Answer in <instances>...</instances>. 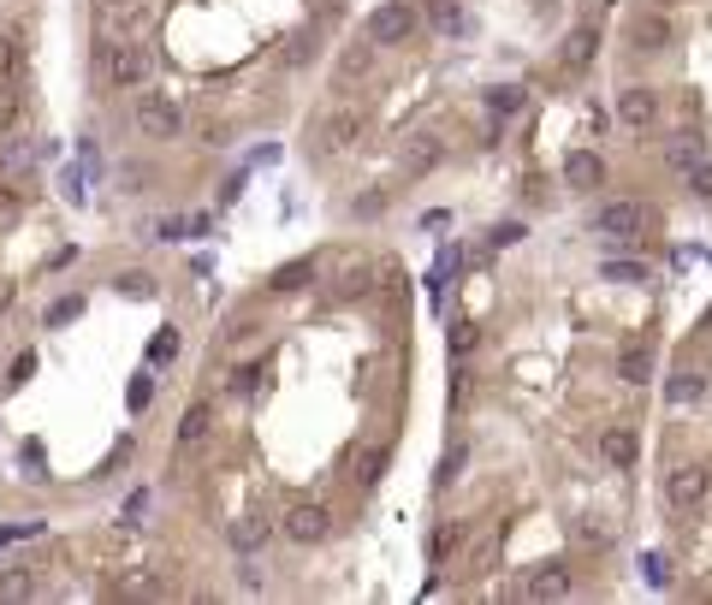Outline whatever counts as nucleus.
Here are the masks:
<instances>
[{"label": "nucleus", "mask_w": 712, "mask_h": 605, "mask_svg": "<svg viewBox=\"0 0 712 605\" xmlns=\"http://www.w3.org/2000/svg\"><path fill=\"white\" fill-rule=\"evenodd\" d=\"M653 209L648 202H630V196H618V202H600L594 209V232L605 238V244H635V238H648L653 232Z\"/></svg>", "instance_id": "obj_1"}, {"label": "nucleus", "mask_w": 712, "mask_h": 605, "mask_svg": "<svg viewBox=\"0 0 712 605\" xmlns=\"http://www.w3.org/2000/svg\"><path fill=\"white\" fill-rule=\"evenodd\" d=\"M362 137H369V113L351 108V101H339V108H327V113L315 119L309 143H315L321 154H344V149H357Z\"/></svg>", "instance_id": "obj_2"}, {"label": "nucleus", "mask_w": 712, "mask_h": 605, "mask_svg": "<svg viewBox=\"0 0 712 605\" xmlns=\"http://www.w3.org/2000/svg\"><path fill=\"white\" fill-rule=\"evenodd\" d=\"M131 119H137V131H143L149 143H172V137L184 131V108H179V95H167V90H143Z\"/></svg>", "instance_id": "obj_3"}, {"label": "nucleus", "mask_w": 712, "mask_h": 605, "mask_svg": "<svg viewBox=\"0 0 712 605\" xmlns=\"http://www.w3.org/2000/svg\"><path fill=\"white\" fill-rule=\"evenodd\" d=\"M415 30H422V12H415L410 0H380V7L369 12V24H362V37H369L374 48H404Z\"/></svg>", "instance_id": "obj_4"}, {"label": "nucleus", "mask_w": 712, "mask_h": 605, "mask_svg": "<svg viewBox=\"0 0 712 605\" xmlns=\"http://www.w3.org/2000/svg\"><path fill=\"white\" fill-rule=\"evenodd\" d=\"M612 113H618L623 131H653L659 119H665V95H659L653 83H635V90H618Z\"/></svg>", "instance_id": "obj_5"}, {"label": "nucleus", "mask_w": 712, "mask_h": 605, "mask_svg": "<svg viewBox=\"0 0 712 605\" xmlns=\"http://www.w3.org/2000/svg\"><path fill=\"white\" fill-rule=\"evenodd\" d=\"M706 487H712V470H701V463H676V470L665 475V505L676 516H689V511L706 505Z\"/></svg>", "instance_id": "obj_6"}, {"label": "nucleus", "mask_w": 712, "mask_h": 605, "mask_svg": "<svg viewBox=\"0 0 712 605\" xmlns=\"http://www.w3.org/2000/svg\"><path fill=\"white\" fill-rule=\"evenodd\" d=\"M280 528H285V541H298V546H321L327 534H333V511H327L321 498H298Z\"/></svg>", "instance_id": "obj_7"}, {"label": "nucleus", "mask_w": 712, "mask_h": 605, "mask_svg": "<svg viewBox=\"0 0 712 605\" xmlns=\"http://www.w3.org/2000/svg\"><path fill=\"white\" fill-rule=\"evenodd\" d=\"M149 48L143 42H119V48H108V65H101V72H108V83L113 90H143L149 83Z\"/></svg>", "instance_id": "obj_8"}, {"label": "nucleus", "mask_w": 712, "mask_h": 605, "mask_svg": "<svg viewBox=\"0 0 712 605\" xmlns=\"http://www.w3.org/2000/svg\"><path fill=\"white\" fill-rule=\"evenodd\" d=\"M635 457H641V434H635L630 422H618V427H605V434H600V463H605V470L630 475Z\"/></svg>", "instance_id": "obj_9"}, {"label": "nucleus", "mask_w": 712, "mask_h": 605, "mask_svg": "<svg viewBox=\"0 0 712 605\" xmlns=\"http://www.w3.org/2000/svg\"><path fill=\"white\" fill-rule=\"evenodd\" d=\"M570 594H576L570 564H534L523 576V599H570Z\"/></svg>", "instance_id": "obj_10"}, {"label": "nucleus", "mask_w": 712, "mask_h": 605, "mask_svg": "<svg viewBox=\"0 0 712 605\" xmlns=\"http://www.w3.org/2000/svg\"><path fill=\"white\" fill-rule=\"evenodd\" d=\"M315 280H321V255H298V262H285V268L268 273V291H273V298H298V291H309Z\"/></svg>", "instance_id": "obj_11"}, {"label": "nucleus", "mask_w": 712, "mask_h": 605, "mask_svg": "<svg viewBox=\"0 0 712 605\" xmlns=\"http://www.w3.org/2000/svg\"><path fill=\"white\" fill-rule=\"evenodd\" d=\"M594 54H600V30H594V24H576V30L564 37V48H559V72L582 78L588 65H594Z\"/></svg>", "instance_id": "obj_12"}, {"label": "nucleus", "mask_w": 712, "mask_h": 605, "mask_svg": "<svg viewBox=\"0 0 712 605\" xmlns=\"http://www.w3.org/2000/svg\"><path fill=\"white\" fill-rule=\"evenodd\" d=\"M671 37H676V30H671L665 12H635V24H630V48H635V54H665Z\"/></svg>", "instance_id": "obj_13"}, {"label": "nucleus", "mask_w": 712, "mask_h": 605, "mask_svg": "<svg viewBox=\"0 0 712 605\" xmlns=\"http://www.w3.org/2000/svg\"><path fill=\"white\" fill-rule=\"evenodd\" d=\"M564 184L570 190H605V161L594 149H570L564 154Z\"/></svg>", "instance_id": "obj_14"}, {"label": "nucleus", "mask_w": 712, "mask_h": 605, "mask_svg": "<svg viewBox=\"0 0 712 605\" xmlns=\"http://www.w3.org/2000/svg\"><path fill=\"white\" fill-rule=\"evenodd\" d=\"M369 285H374V262H369V255H344V262H339V273H333V285H327V291L351 303V298H362Z\"/></svg>", "instance_id": "obj_15"}, {"label": "nucleus", "mask_w": 712, "mask_h": 605, "mask_svg": "<svg viewBox=\"0 0 712 605\" xmlns=\"http://www.w3.org/2000/svg\"><path fill=\"white\" fill-rule=\"evenodd\" d=\"M706 392H712V374L701 369V362H689V369H676L665 380V404H701Z\"/></svg>", "instance_id": "obj_16"}, {"label": "nucleus", "mask_w": 712, "mask_h": 605, "mask_svg": "<svg viewBox=\"0 0 712 605\" xmlns=\"http://www.w3.org/2000/svg\"><path fill=\"white\" fill-rule=\"evenodd\" d=\"M440 161H445V143L433 131H415L404 143V172H410V179H422V172H433Z\"/></svg>", "instance_id": "obj_17"}, {"label": "nucleus", "mask_w": 712, "mask_h": 605, "mask_svg": "<svg viewBox=\"0 0 712 605\" xmlns=\"http://www.w3.org/2000/svg\"><path fill=\"white\" fill-rule=\"evenodd\" d=\"M374 60H380V48L369 37H357V42H344V54H339L333 72H339V83H362V78L374 72Z\"/></svg>", "instance_id": "obj_18"}, {"label": "nucleus", "mask_w": 712, "mask_h": 605, "mask_svg": "<svg viewBox=\"0 0 712 605\" xmlns=\"http://www.w3.org/2000/svg\"><path fill=\"white\" fill-rule=\"evenodd\" d=\"M380 475H387V445H374V440H362L357 452H351V481L362 493L380 487Z\"/></svg>", "instance_id": "obj_19"}, {"label": "nucleus", "mask_w": 712, "mask_h": 605, "mask_svg": "<svg viewBox=\"0 0 712 605\" xmlns=\"http://www.w3.org/2000/svg\"><path fill=\"white\" fill-rule=\"evenodd\" d=\"M268 534H273L268 516H238V523L225 528V546H232L238 558H244V552H262V546H268Z\"/></svg>", "instance_id": "obj_20"}, {"label": "nucleus", "mask_w": 712, "mask_h": 605, "mask_svg": "<svg viewBox=\"0 0 712 605\" xmlns=\"http://www.w3.org/2000/svg\"><path fill=\"white\" fill-rule=\"evenodd\" d=\"M208 427H214V404H208V397H197V404H190L184 416H179V434H172V440H179V452L202 445V440H208Z\"/></svg>", "instance_id": "obj_21"}, {"label": "nucleus", "mask_w": 712, "mask_h": 605, "mask_svg": "<svg viewBox=\"0 0 712 605\" xmlns=\"http://www.w3.org/2000/svg\"><path fill=\"white\" fill-rule=\"evenodd\" d=\"M37 594H42V582H37V569H30V564L0 569V605H19V599H37Z\"/></svg>", "instance_id": "obj_22"}, {"label": "nucleus", "mask_w": 712, "mask_h": 605, "mask_svg": "<svg viewBox=\"0 0 712 605\" xmlns=\"http://www.w3.org/2000/svg\"><path fill=\"white\" fill-rule=\"evenodd\" d=\"M618 380H623V386H648V380H653V351H648V344H623V351H618Z\"/></svg>", "instance_id": "obj_23"}, {"label": "nucleus", "mask_w": 712, "mask_h": 605, "mask_svg": "<svg viewBox=\"0 0 712 605\" xmlns=\"http://www.w3.org/2000/svg\"><path fill=\"white\" fill-rule=\"evenodd\" d=\"M701 154H706V137H701V131H676L671 143H665V167H671V172H689Z\"/></svg>", "instance_id": "obj_24"}, {"label": "nucleus", "mask_w": 712, "mask_h": 605, "mask_svg": "<svg viewBox=\"0 0 712 605\" xmlns=\"http://www.w3.org/2000/svg\"><path fill=\"white\" fill-rule=\"evenodd\" d=\"M415 12H422V19L440 30V37H463V30H469V19H463L458 0H428V7H415Z\"/></svg>", "instance_id": "obj_25"}, {"label": "nucleus", "mask_w": 712, "mask_h": 605, "mask_svg": "<svg viewBox=\"0 0 712 605\" xmlns=\"http://www.w3.org/2000/svg\"><path fill=\"white\" fill-rule=\"evenodd\" d=\"M458 541H463V523H458V516H445V523L428 534V564H445V558H451V546H458Z\"/></svg>", "instance_id": "obj_26"}, {"label": "nucleus", "mask_w": 712, "mask_h": 605, "mask_svg": "<svg viewBox=\"0 0 712 605\" xmlns=\"http://www.w3.org/2000/svg\"><path fill=\"white\" fill-rule=\"evenodd\" d=\"M499 546H505V523H493V528H488V541L469 546V564H475V576H488V564L499 558Z\"/></svg>", "instance_id": "obj_27"}, {"label": "nucleus", "mask_w": 712, "mask_h": 605, "mask_svg": "<svg viewBox=\"0 0 712 605\" xmlns=\"http://www.w3.org/2000/svg\"><path fill=\"white\" fill-rule=\"evenodd\" d=\"M19 60H24V37L19 30H0V83L19 72Z\"/></svg>", "instance_id": "obj_28"}, {"label": "nucleus", "mask_w": 712, "mask_h": 605, "mask_svg": "<svg viewBox=\"0 0 712 605\" xmlns=\"http://www.w3.org/2000/svg\"><path fill=\"white\" fill-rule=\"evenodd\" d=\"M641 576H648V587H671L676 582V564L665 558V552H648V558H641Z\"/></svg>", "instance_id": "obj_29"}, {"label": "nucleus", "mask_w": 712, "mask_h": 605, "mask_svg": "<svg viewBox=\"0 0 712 605\" xmlns=\"http://www.w3.org/2000/svg\"><path fill=\"white\" fill-rule=\"evenodd\" d=\"M488 108H493L499 119H511L517 108H523V90H517V83H493V90H488Z\"/></svg>", "instance_id": "obj_30"}, {"label": "nucleus", "mask_w": 712, "mask_h": 605, "mask_svg": "<svg viewBox=\"0 0 712 605\" xmlns=\"http://www.w3.org/2000/svg\"><path fill=\"white\" fill-rule=\"evenodd\" d=\"M683 179H689V196H694V202H712V161H706V154L683 172Z\"/></svg>", "instance_id": "obj_31"}, {"label": "nucleus", "mask_w": 712, "mask_h": 605, "mask_svg": "<svg viewBox=\"0 0 712 605\" xmlns=\"http://www.w3.org/2000/svg\"><path fill=\"white\" fill-rule=\"evenodd\" d=\"M113 285L126 291V298H154V273H143V268H126Z\"/></svg>", "instance_id": "obj_32"}, {"label": "nucleus", "mask_w": 712, "mask_h": 605, "mask_svg": "<svg viewBox=\"0 0 712 605\" xmlns=\"http://www.w3.org/2000/svg\"><path fill=\"white\" fill-rule=\"evenodd\" d=\"M19 113H24V95L12 90V78H7V83H0V131L19 125Z\"/></svg>", "instance_id": "obj_33"}, {"label": "nucleus", "mask_w": 712, "mask_h": 605, "mask_svg": "<svg viewBox=\"0 0 712 605\" xmlns=\"http://www.w3.org/2000/svg\"><path fill=\"white\" fill-rule=\"evenodd\" d=\"M463 463H469V445H451V452H445V463H440V475H433V481H440V487H458Z\"/></svg>", "instance_id": "obj_34"}, {"label": "nucleus", "mask_w": 712, "mask_h": 605, "mask_svg": "<svg viewBox=\"0 0 712 605\" xmlns=\"http://www.w3.org/2000/svg\"><path fill=\"white\" fill-rule=\"evenodd\" d=\"M309 60H315V30H298L285 48V65H309Z\"/></svg>", "instance_id": "obj_35"}, {"label": "nucleus", "mask_w": 712, "mask_h": 605, "mask_svg": "<svg viewBox=\"0 0 712 605\" xmlns=\"http://www.w3.org/2000/svg\"><path fill=\"white\" fill-rule=\"evenodd\" d=\"M172 356H179V326H161L149 344V362H172Z\"/></svg>", "instance_id": "obj_36"}, {"label": "nucleus", "mask_w": 712, "mask_h": 605, "mask_svg": "<svg viewBox=\"0 0 712 605\" xmlns=\"http://www.w3.org/2000/svg\"><path fill=\"white\" fill-rule=\"evenodd\" d=\"M605 280H623V285H641V280H648V262H605Z\"/></svg>", "instance_id": "obj_37"}, {"label": "nucleus", "mask_w": 712, "mask_h": 605, "mask_svg": "<svg viewBox=\"0 0 712 605\" xmlns=\"http://www.w3.org/2000/svg\"><path fill=\"white\" fill-rule=\"evenodd\" d=\"M387 209H392L387 190H369V196H357V209H351V214H357V220H374V214H387Z\"/></svg>", "instance_id": "obj_38"}, {"label": "nucleus", "mask_w": 712, "mask_h": 605, "mask_svg": "<svg viewBox=\"0 0 712 605\" xmlns=\"http://www.w3.org/2000/svg\"><path fill=\"white\" fill-rule=\"evenodd\" d=\"M238 582H244L250 594H262V587H268V569L255 564V552H244V564H238Z\"/></svg>", "instance_id": "obj_39"}, {"label": "nucleus", "mask_w": 712, "mask_h": 605, "mask_svg": "<svg viewBox=\"0 0 712 605\" xmlns=\"http://www.w3.org/2000/svg\"><path fill=\"white\" fill-rule=\"evenodd\" d=\"M126 404H131V410H149V404H154V374H137V380H131Z\"/></svg>", "instance_id": "obj_40"}, {"label": "nucleus", "mask_w": 712, "mask_h": 605, "mask_svg": "<svg viewBox=\"0 0 712 605\" xmlns=\"http://www.w3.org/2000/svg\"><path fill=\"white\" fill-rule=\"evenodd\" d=\"M83 315V298H60L54 309H48V326H66V321H78Z\"/></svg>", "instance_id": "obj_41"}, {"label": "nucleus", "mask_w": 712, "mask_h": 605, "mask_svg": "<svg viewBox=\"0 0 712 605\" xmlns=\"http://www.w3.org/2000/svg\"><path fill=\"white\" fill-rule=\"evenodd\" d=\"M475 344V321H451V356H469Z\"/></svg>", "instance_id": "obj_42"}, {"label": "nucleus", "mask_w": 712, "mask_h": 605, "mask_svg": "<svg viewBox=\"0 0 712 605\" xmlns=\"http://www.w3.org/2000/svg\"><path fill=\"white\" fill-rule=\"evenodd\" d=\"M126 594H131V599H154V594H167V582H154V576H131V582H126Z\"/></svg>", "instance_id": "obj_43"}, {"label": "nucleus", "mask_w": 712, "mask_h": 605, "mask_svg": "<svg viewBox=\"0 0 712 605\" xmlns=\"http://www.w3.org/2000/svg\"><path fill=\"white\" fill-rule=\"evenodd\" d=\"M37 374V351H24L19 362H12V374H7V386H24V380Z\"/></svg>", "instance_id": "obj_44"}, {"label": "nucleus", "mask_w": 712, "mask_h": 605, "mask_svg": "<svg viewBox=\"0 0 712 605\" xmlns=\"http://www.w3.org/2000/svg\"><path fill=\"white\" fill-rule=\"evenodd\" d=\"M517 238H523V226H517V220H499V226H493V250H511Z\"/></svg>", "instance_id": "obj_45"}, {"label": "nucleus", "mask_w": 712, "mask_h": 605, "mask_svg": "<svg viewBox=\"0 0 712 605\" xmlns=\"http://www.w3.org/2000/svg\"><path fill=\"white\" fill-rule=\"evenodd\" d=\"M119 184H126V190H131V196H137V190H143V184H149V172H143V167H126V172H119Z\"/></svg>", "instance_id": "obj_46"}, {"label": "nucleus", "mask_w": 712, "mask_h": 605, "mask_svg": "<svg viewBox=\"0 0 712 605\" xmlns=\"http://www.w3.org/2000/svg\"><path fill=\"white\" fill-rule=\"evenodd\" d=\"M149 511V493H131V505H126V523H137V516Z\"/></svg>", "instance_id": "obj_47"}, {"label": "nucleus", "mask_w": 712, "mask_h": 605, "mask_svg": "<svg viewBox=\"0 0 712 605\" xmlns=\"http://www.w3.org/2000/svg\"><path fill=\"white\" fill-rule=\"evenodd\" d=\"M30 167V149H7V172H24Z\"/></svg>", "instance_id": "obj_48"}, {"label": "nucleus", "mask_w": 712, "mask_h": 605, "mask_svg": "<svg viewBox=\"0 0 712 605\" xmlns=\"http://www.w3.org/2000/svg\"><path fill=\"white\" fill-rule=\"evenodd\" d=\"M701 333H712V303H706V315H701Z\"/></svg>", "instance_id": "obj_49"}]
</instances>
